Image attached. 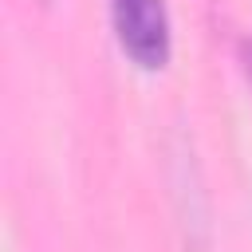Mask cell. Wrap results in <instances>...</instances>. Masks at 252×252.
<instances>
[{
  "mask_svg": "<svg viewBox=\"0 0 252 252\" xmlns=\"http://www.w3.org/2000/svg\"><path fill=\"white\" fill-rule=\"evenodd\" d=\"M110 24L118 47L146 71L165 67L169 59V16L165 0H110Z\"/></svg>",
  "mask_w": 252,
  "mask_h": 252,
  "instance_id": "cell-1",
  "label": "cell"
}]
</instances>
